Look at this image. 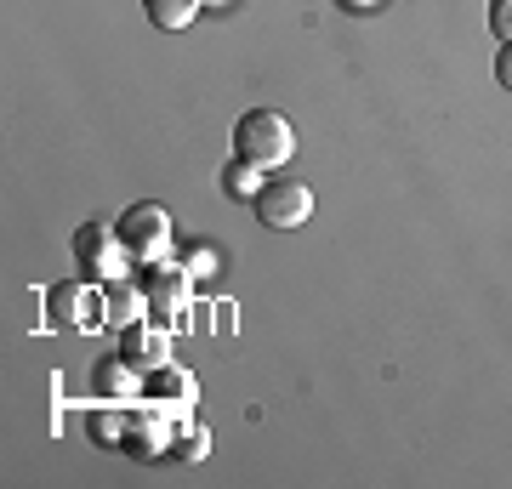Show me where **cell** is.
<instances>
[{
    "instance_id": "5bb4252c",
    "label": "cell",
    "mask_w": 512,
    "mask_h": 489,
    "mask_svg": "<svg viewBox=\"0 0 512 489\" xmlns=\"http://www.w3.org/2000/svg\"><path fill=\"white\" fill-rule=\"evenodd\" d=\"M205 444H211V438H205V427H194V421L183 416L177 427H171V444H165V455H177V461H200Z\"/></svg>"
},
{
    "instance_id": "5b68a950",
    "label": "cell",
    "mask_w": 512,
    "mask_h": 489,
    "mask_svg": "<svg viewBox=\"0 0 512 489\" xmlns=\"http://www.w3.org/2000/svg\"><path fill=\"white\" fill-rule=\"evenodd\" d=\"M148 319H160L165 330H177L188 319V302H194V279L183 268H171V262H148Z\"/></svg>"
},
{
    "instance_id": "3957f363",
    "label": "cell",
    "mask_w": 512,
    "mask_h": 489,
    "mask_svg": "<svg viewBox=\"0 0 512 489\" xmlns=\"http://www.w3.org/2000/svg\"><path fill=\"white\" fill-rule=\"evenodd\" d=\"M114 228H120V239H126L131 262H143V268L148 262H165V251H171V211L154 205V200H137Z\"/></svg>"
},
{
    "instance_id": "7c38bea8",
    "label": "cell",
    "mask_w": 512,
    "mask_h": 489,
    "mask_svg": "<svg viewBox=\"0 0 512 489\" xmlns=\"http://www.w3.org/2000/svg\"><path fill=\"white\" fill-rule=\"evenodd\" d=\"M143 12H148L154 29H171V35H177V29H188V23L205 12V0H143Z\"/></svg>"
},
{
    "instance_id": "9a60e30c",
    "label": "cell",
    "mask_w": 512,
    "mask_h": 489,
    "mask_svg": "<svg viewBox=\"0 0 512 489\" xmlns=\"http://www.w3.org/2000/svg\"><path fill=\"white\" fill-rule=\"evenodd\" d=\"M490 35L512 46V0H490Z\"/></svg>"
},
{
    "instance_id": "4fadbf2b",
    "label": "cell",
    "mask_w": 512,
    "mask_h": 489,
    "mask_svg": "<svg viewBox=\"0 0 512 489\" xmlns=\"http://www.w3.org/2000/svg\"><path fill=\"white\" fill-rule=\"evenodd\" d=\"M222 194H228V200H256V194H262V171L234 154V160L222 165Z\"/></svg>"
},
{
    "instance_id": "ba28073f",
    "label": "cell",
    "mask_w": 512,
    "mask_h": 489,
    "mask_svg": "<svg viewBox=\"0 0 512 489\" xmlns=\"http://www.w3.org/2000/svg\"><path fill=\"white\" fill-rule=\"evenodd\" d=\"M143 399H154V410H165L171 421H183L188 410H194V399H200V381L188 376V370H177V364H160V370L148 376Z\"/></svg>"
},
{
    "instance_id": "2e32d148",
    "label": "cell",
    "mask_w": 512,
    "mask_h": 489,
    "mask_svg": "<svg viewBox=\"0 0 512 489\" xmlns=\"http://www.w3.org/2000/svg\"><path fill=\"white\" fill-rule=\"evenodd\" d=\"M495 80H501V91H512V46L495 52Z\"/></svg>"
},
{
    "instance_id": "ac0fdd59",
    "label": "cell",
    "mask_w": 512,
    "mask_h": 489,
    "mask_svg": "<svg viewBox=\"0 0 512 489\" xmlns=\"http://www.w3.org/2000/svg\"><path fill=\"white\" fill-rule=\"evenodd\" d=\"M205 6H228V0H205Z\"/></svg>"
},
{
    "instance_id": "9c48e42d",
    "label": "cell",
    "mask_w": 512,
    "mask_h": 489,
    "mask_svg": "<svg viewBox=\"0 0 512 489\" xmlns=\"http://www.w3.org/2000/svg\"><path fill=\"white\" fill-rule=\"evenodd\" d=\"M97 302H103V325H137V319H148V290L131 279V273H120V279H109V285H97Z\"/></svg>"
},
{
    "instance_id": "30bf717a",
    "label": "cell",
    "mask_w": 512,
    "mask_h": 489,
    "mask_svg": "<svg viewBox=\"0 0 512 489\" xmlns=\"http://www.w3.org/2000/svg\"><path fill=\"white\" fill-rule=\"evenodd\" d=\"M92 387L103 393V399H114V404H131V399H143V393H148V376H143V370H131V364L114 353V359H97Z\"/></svg>"
},
{
    "instance_id": "7a4b0ae2",
    "label": "cell",
    "mask_w": 512,
    "mask_h": 489,
    "mask_svg": "<svg viewBox=\"0 0 512 489\" xmlns=\"http://www.w3.org/2000/svg\"><path fill=\"white\" fill-rule=\"evenodd\" d=\"M74 268L86 273L92 285H109V279H120V273H131V251L126 239H120V228H103V222H80L74 228Z\"/></svg>"
},
{
    "instance_id": "6da1fadb",
    "label": "cell",
    "mask_w": 512,
    "mask_h": 489,
    "mask_svg": "<svg viewBox=\"0 0 512 489\" xmlns=\"http://www.w3.org/2000/svg\"><path fill=\"white\" fill-rule=\"evenodd\" d=\"M234 154L239 160H251L256 171H274V165H285L296 154V126L285 120L279 109H251L239 114L234 126Z\"/></svg>"
},
{
    "instance_id": "52a82bcc",
    "label": "cell",
    "mask_w": 512,
    "mask_h": 489,
    "mask_svg": "<svg viewBox=\"0 0 512 489\" xmlns=\"http://www.w3.org/2000/svg\"><path fill=\"white\" fill-rule=\"evenodd\" d=\"M120 359H126L131 370L154 376L160 364H171V330H165L160 319H137V325H126L120 330Z\"/></svg>"
},
{
    "instance_id": "277c9868",
    "label": "cell",
    "mask_w": 512,
    "mask_h": 489,
    "mask_svg": "<svg viewBox=\"0 0 512 489\" xmlns=\"http://www.w3.org/2000/svg\"><path fill=\"white\" fill-rule=\"evenodd\" d=\"M251 211L262 228L291 234V228H302L313 217V188L308 182H291V177H274V182H262V194L251 200Z\"/></svg>"
},
{
    "instance_id": "e0dca14e",
    "label": "cell",
    "mask_w": 512,
    "mask_h": 489,
    "mask_svg": "<svg viewBox=\"0 0 512 489\" xmlns=\"http://www.w3.org/2000/svg\"><path fill=\"white\" fill-rule=\"evenodd\" d=\"M336 6H342V12H376L382 0H336Z\"/></svg>"
},
{
    "instance_id": "8992f818",
    "label": "cell",
    "mask_w": 512,
    "mask_h": 489,
    "mask_svg": "<svg viewBox=\"0 0 512 489\" xmlns=\"http://www.w3.org/2000/svg\"><path fill=\"white\" fill-rule=\"evenodd\" d=\"M46 313H52V325H63V330H92L103 302H97L92 279H63V285L46 290Z\"/></svg>"
},
{
    "instance_id": "8fae6325",
    "label": "cell",
    "mask_w": 512,
    "mask_h": 489,
    "mask_svg": "<svg viewBox=\"0 0 512 489\" xmlns=\"http://www.w3.org/2000/svg\"><path fill=\"white\" fill-rule=\"evenodd\" d=\"M131 410H114V399L109 404H97L92 416H86V438L92 444H126V433H131Z\"/></svg>"
}]
</instances>
